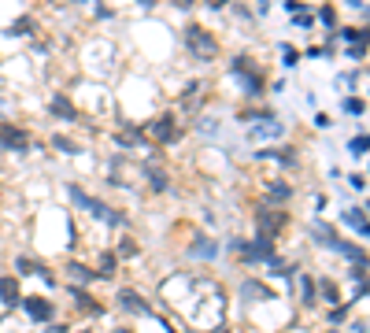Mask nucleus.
<instances>
[{"instance_id":"2eb2a0df","label":"nucleus","mask_w":370,"mask_h":333,"mask_svg":"<svg viewBox=\"0 0 370 333\" xmlns=\"http://www.w3.org/2000/svg\"><path fill=\"white\" fill-rule=\"evenodd\" d=\"M112 274H115V255L107 252L104 260H100V271H96V278H112Z\"/></svg>"},{"instance_id":"dca6fc26","label":"nucleus","mask_w":370,"mask_h":333,"mask_svg":"<svg viewBox=\"0 0 370 333\" xmlns=\"http://www.w3.org/2000/svg\"><path fill=\"white\" fill-rule=\"evenodd\" d=\"M148 178H152V189H167V174H159L156 167H148Z\"/></svg>"},{"instance_id":"423d86ee","label":"nucleus","mask_w":370,"mask_h":333,"mask_svg":"<svg viewBox=\"0 0 370 333\" xmlns=\"http://www.w3.org/2000/svg\"><path fill=\"white\" fill-rule=\"evenodd\" d=\"M23 311L34 322H49L52 315H56V307H52V300H45V296H23Z\"/></svg>"},{"instance_id":"a211bd4d","label":"nucleus","mask_w":370,"mask_h":333,"mask_svg":"<svg viewBox=\"0 0 370 333\" xmlns=\"http://www.w3.org/2000/svg\"><path fill=\"white\" fill-rule=\"evenodd\" d=\"M289 186H274V189H270V200H289Z\"/></svg>"},{"instance_id":"6e6552de","label":"nucleus","mask_w":370,"mask_h":333,"mask_svg":"<svg viewBox=\"0 0 370 333\" xmlns=\"http://www.w3.org/2000/svg\"><path fill=\"white\" fill-rule=\"evenodd\" d=\"M234 74H245V82H248V93H263V74L259 71H248V60L241 56V60H234Z\"/></svg>"},{"instance_id":"4be33fe9","label":"nucleus","mask_w":370,"mask_h":333,"mask_svg":"<svg viewBox=\"0 0 370 333\" xmlns=\"http://www.w3.org/2000/svg\"><path fill=\"white\" fill-rule=\"evenodd\" d=\"M319 19H322V23H333V19H337V12H333V8H322V12H319Z\"/></svg>"},{"instance_id":"412c9836","label":"nucleus","mask_w":370,"mask_h":333,"mask_svg":"<svg viewBox=\"0 0 370 333\" xmlns=\"http://www.w3.org/2000/svg\"><path fill=\"white\" fill-rule=\"evenodd\" d=\"M197 252H204V255H211L215 249H211V244H208V237H197Z\"/></svg>"},{"instance_id":"f3484780","label":"nucleus","mask_w":370,"mask_h":333,"mask_svg":"<svg viewBox=\"0 0 370 333\" xmlns=\"http://www.w3.org/2000/svg\"><path fill=\"white\" fill-rule=\"evenodd\" d=\"M348 148H352V152H355V156H363V152H367V148H370V137H367V134H363V137H355V141H352V145H348Z\"/></svg>"},{"instance_id":"39448f33","label":"nucleus","mask_w":370,"mask_h":333,"mask_svg":"<svg viewBox=\"0 0 370 333\" xmlns=\"http://www.w3.org/2000/svg\"><path fill=\"white\" fill-rule=\"evenodd\" d=\"M0 304L4 307H23V289L15 274H0Z\"/></svg>"},{"instance_id":"b1692460","label":"nucleus","mask_w":370,"mask_h":333,"mask_svg":"<svg viewBox=\"0 0 370 333\" xmlns=\"http://www.w3.org/2000/svg\"><path fill=\"white\" fill-rule=\"evenodd\" d=\"M215 333H226V330H215Z\"/></svg>"},{"instance_id":"5701e85b","label":"nucleus","mask_w":370,"mask_h":333,"mask_svg":"<svg viewBox=\"0 0 370 333\" xmlns=\"http://www.w3.org/2000/svg\"><path fill=\"white\" fill-rule=\"evenodd\" d=\"M322 293H326V300H337V289H333V282H322Z\"/></svg>"},{"instance_id":"f8f14e48","label":"nucleus","mask_w":370,"mask_h":333,"mask_svg":"<svg viewBox=\"0 0 370 333\" xmlns=\"http://www.w3.org/2000/svg\"><path fill=\"white\" fill-rule=\"evenodd\" d=\"M67 271H71V282H82V285H85V282H93V278H96V271H85L82 263H71Z\"/></svg>"},{"instance_id":"f03ea898","label":"nucleus","mask_w":370,"mask_h":333,"mask_svg":"<svg viewBox=\"0 0 370 333\" xmlns=\"http://www.w3.org/2000/svg\"><path fill=\"white\" fill-rule=\"evenodd\" d=\"M185 45H189L193 52H197V56H204V60H211L215 52H219V45H215V37H211L204 26H189V30H185Z\"/></svg>"},{"instance_id":"4468645a","label":"nucleus","mask_w":370,"mask_h":333,"mask_svg":"<svg viewBox=\"0 0 370 333\" xmlns=\"http://www.w3.org/2000/svg\"><path fill=\"white\" fill-rule=\"evenodd\" d=\"M74 300H78V304H82L85 311H100V304H93V296L85 293V289H74Z\"/></svg>"},{"instance_id":"6ab92c4d","label":"nucleus","mask_w":370,"mask_h":333,"mask_svg":"<svg viewBox=\"0 0 370 333\" xmlns=\"http://www.w3.org/2000/svg\"><path fill=\"white\" fill-rule=\"evenodd\" d=\"M303 304H315V285H311V278H303Z\"/></svg>"},{"instance_id":"1a4fd4ad","label":"nucleus","mask_w":370,"mask_h":333,"mask_svg":"<svg viewBox=\"0 0 370 333\" xmlns=\"http://www.w3.org/2000/svg\"><path fill=\"white\" fill-rule=\"evenodd\" d=\"M49 111H52V115H60L63 123H74V119H78V111H74V104H71L63 93H56V96H52V100H49Z\"/></svg>"},{"instance_id":"20e7f679","label":"nucleus","mask_w":370,"mask_h":333,"mask_svg":"<svg viewBox=\"0 0 370 333\" xmlns=\"http://www.w3.org/2000/svg\"><path fill=\"white\" fill-rule=\"evenodd\" d=\"M285 222H289L285 211H259V215H256V226H259V237H263V241L274 237V233L285 226Z\"/></svg>"},{"instance_id":"f257e3e1","label":"nucleus","mask_w":370,"mask_h":333,"mask_svg":"<svg viewBox=\"0 0 370 333\" xmlns=\"http://www.w3.org/2000/svg\"><path fill=\"white\" fill-rule=\"evenodd\" d=\"M67 192H71V200H74V204H78V208H85V211H89V215H96V219L112 222V226H118V222H123V215H115L112 208H107V204H100V200H96V197H89V192H85V189H78V186H71Z\"/></svg>"},{"instance_id":"0eeeda50","label":"nucleus","mask_w":370,"mask_h":333,"mask_svg":"<svg viewBox=\"0 0 370 333\" xmlns=\"http://www.w3.org/2000/svg\"><path fill=\"white\" fill-rule=\"evenodd\" d=\"M237 249H241L245 260H274V244L263 237H256V244H237Z\"/></svg>"},{"instance_id":"7ed1b4c3","label":"nucleus","mask_w":370,"mask_h":333,"mask_svg":"<svg viewBox=\"0 0 370 333\" xmlns=\"http://www.w3.org/2000/svg\"><path fill=\"white\" fill-rule=\"evenodd\" d=\"M0 148H8V152H26L30 134L23 130V126H15V123H0Z\"/></svg>"},{"instance_id":"9b49d317","label":"nucleus","mask_w":370,"mask_h":333,"mask_svg":"<svg viewBox=\"0 0 370 333\" xmlns=\"http://www.w3.org/2000/svg\"><path fill=\"white\" fill-rule=\"evenodd\" d=\"M152 134H156L159 141H170V137L178 134V126H174V119H170V115H163V119H156V123H152Z\"/></svg>"},{"instance_id":"ddd939ff","label":"nucleus","mask_w":370,"mask_h":333,"mask_svg":"<svg viewBox=\"0 0 370 333\" xmlns=\"http://www.w3.org/2000/svg\"><path fill=\"white\" fill-rule=\"evenodd\" d=\"M52 145H56V148H60L63 156H74V152H78V145H74V141H71L67 134H56V137H52Z\"/></svg>"},{"instance_id":"9d476101","label":"nucleus","mask_w":370,"mask_h":333,"mask_svg":"<svg viewBox=\"0 0 370 333\" xmlns=\"http://www.w3.org/2000/svg\"><path fill=\"white\" fill-rule=\"evenodd\" d=\"M118 304H123L126 311H137V315H145V300H141L137 293H134V289H123V293H118Z\"/></svg>"},{"instance_id":"aec40b11","label":"nucleus","mask_w":370,"mask_h":333,"mask_svg":"<svg viewBox=\"0 0 370 333\" xmlns=\"http://www.w3.org/2000/svg\"><path fill=\"white\" fill-rule=\"evenodd\" d=\"M344 111H352V115H359V111H363V100H344Z\"/></svg>"}]
</instances>
